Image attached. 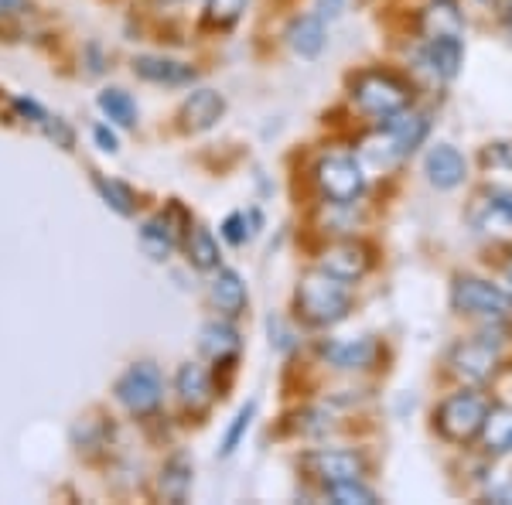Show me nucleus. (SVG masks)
Listing matches in <instances>:
<instances>
[{
	"label": "nucleus",
	"mask_w": 512,
	"mask_h": 505,
	"mask_svg": "<svg viewBox=\"0 0 512 505\" xmlns=\"http://www.w3.org/2000/svg\"><path fill=\"white\" fill-rule=\"evenodd\" d=\"M253 413H256V403H246V407L236 413L233 424H229V430H226V437H222L219 454H233V451H236L239 441H243L246 430H250V424H253Z\"/></svg>",
	"instance_id": "c756f323"
},
{
	"label": "nucleus",
	"mask_w": 512,
	"mask_h": 505,
	"mask_svg": "<svg viewBox=\"0 0 512 505\" xmlns=\"http://www.w3.org/2000/svg\"><path fill=\"white\" fill-rule=\"evenodd\" d=\"M18 7H24V0H0V14H11Z\"/></svg>",
	"instance_id": "72a5a7b5"
},
{
	"label": "nucleus",
	"mask_w": 512,
	"mask_h": 505,
	"mask_svg": "<svg viewBox=\"0 0 512 505\" xmlns=\"http://www.w3.org/2000/svg\"><path fill=\"white\" fill-rule=\"evenodd\" d=\"M482 444L489 454H506L512 451V407H495L489 410L482 424Z\"/></svg>",
	"instance_id": "b1692460"
},
{
	"label": "nucleus",
	"mask_w": 512,
	"mask_h": 505,
	"mask_svg": "<svg viewBox=\"0 0 512 505\" xmlns=\"http://www.w3.org/2000/svg\"><path fill=\"white\" fill-rule=\"evenodd\" d=\"M328 499L335 505H376L379 495L369 485H362V478H349V482L328 485Z\"/></svg>",
	"instance_id": "bb28decb"
},
{
	"label": "nucleus",
	"mask_w": 512,
	"mask_h": 505,
	"mask_svg": "<svg viewBox=\"0 0 512 505\" xmlns=\"http://www.w3.org/2000/svg\"><path fill=\"white\" fill-rule=\"evenodd\" d=\"M93 185H96V192L103 195V202L110 205L113 212L134 215V192H130V188L123 185V181H113V178L96 175V178H93Z\"/></svg>",
	"instance_id": "cd10ccee"
},
{
	"label": "nucleus",
	"mask_w": 512,
	"mask_h": 505,
	"mask_svg": "<svg viewBox=\"0 0 512 505\" xmlns=\"http://www.w3.org/2000/svg\"><path fill=\"white\" fill-rule=\"evenodd\" d=\"M175 389H178V400L185 403L188 410H205L212 403V379L205 366L198 362H185L175 376Z\"/></svg>",
	"instance_id": "2eb2a0df"
},
{
	"label": "nucleus",
	"mask_w": 512,
	"mask_h": 505,
	"mask_svg": "<svg viewBox=\"0 0 512 505\" xmlns=\"http://www.w3.org/2000/svg\"><path fill=\"white\" fill-rule=\"evenodd\" d=\"M297 314H301L308 325L315 328H328L338 325V321L349 314L352 308V294H349V280L335 277L328 270H308L297 284Z\"/></svg>",
	"instance_id": "f257e3e1"
},
{
	"label": "nucleus",
	"mask_w": 512,
	"mask_h": 505,
	"mask_svg": "<svg viewBox=\"0 0 512 505\" xmlns=\"http://www.w3.org/2000/svg\"><path fill=\"white\" fill-rule=\"evenodd\" d=\"M321 355L332 362L335 369H366L376 359L373 338H345V342H325Z\"/></svg>",
	"instance_id": "dca6fc26"
},
{
	"label": "nucleus",
	"mask_w": 512,
	"mask_h": 505,
	"mask_svg": "<svg viewBox=\"0 0 512 505\" xmlns=\"http://www.w3.org/2000/svg\"><path fill=\"white\" fill-rule=\"evenodd\" d=\"M212 301L226 318H239L246 311V284L236 270H219L212 277Z\"/></svg>",
	"instance_id": "a211bd4d"
},
{
	"label": "nucleus",
	"mask_w": 512,
	"mask_h": 505,
	"mask_svg": "<svg viewBox=\"0 0 512 505\" xmlns=\"http://www.w3.org/2000/svg\"><path fill=\"white\" fill-rule=\"evenodd\" d=\"M140 250H144L151 260L164 263L171 253H175V229L164 215H154L140 226Z\"/></svg>",
	"instance_id": "412c9836"
},
{
	"label": "nucleus",
	"mask_w": 512,
	"mask_h": 505,
	"mask_svg": "<svg viewBox=\"0 0 512 505\" xmlns=\"http://www.w3.org/2000/svg\"><path fill=\"white\" fill-rule=\"evenodd\" d=\"M243 11H246V0H209V4H205V18L212 24H219V28L236 24L243 18Z\"/></svg>",
	"instance_id": "c85d7f7f"
},
{
	"label": "nucleus",
	"mask_w": 512,
	"mask_h": 505,
	"mask_svg": "<svg viewBox=\"0 0 512 505\" xmlns=\"http://www.w3.org/2000/svg\"><path fill=\"white\" fill-rule=\"evenodd\" d=\"M185 250H188L192 267H198V270H216L219 267V243L205 226H195L192 233H188Z\"/></svg>",
	"instance_id": "393cba45"
},
{
	"label": "nucleus",
	"mask_w": 512,
	"mask_h": 505,
	"mask_svg": "<svg viewBox=\"0 0 512 505\" xmlns=\"http://www.w3.org/2000/svg\"><path fill=\"white\" fill-rule=\"evenodd\" d=\"M502 18L509 24V35H512V0H502Z\"/></svg>",
	"instance_id": "f704fd0d"
},
{
	"label": "nucleus",
	"mask_w": 512,
	"mask_h": 505,
	"mask_svg": "<svg viewBox=\"0 0 512 505\" xmlns=\"http://www.w3.org/2000/svg\"><path fill=\"white\" fill-rule=\"evenodd\" d=\"M198 345H202V352L209 355V359L229 362L239 352V335L233 325H226V321H209V325L202 328Z\"/></svg>",
	"instance_id": "4be33fe9"
},
{
	"label": "nucleus",
	"mask_w": 512,
	"mask_h": 505,
	"mask_svg": "<svg viewBox=\"0 0 512 505\" xmlns=\"http://www.w3.org/2000/svg\"><path fill=\"white\" fill-rule=\"evenodd\" d=\"M495 502H512V488H499V492H492Z\"/></svg>",
	"instance_id": "c9c22d12"
},
{
	"label": "nucleus",
	"mask_w": 512,
	"mask_h": 505,
	"mask_svg": "<svg viewBox=\"0 0 512 505\" xmlns=\"http://www.w3.org/2000/svg\"><path fill=\"white\" fill-rule=\"evenodd\" d=\"M345 7V0H318V14L321 18H338Z\"/></svg>",
	"instance_id": "473e14b6"
},
{
	"label": "nucleus",
	"mask_w": 512,
	"mask_h": 505,
	"mask_svg": "<svg viewBox=\"0 0 512 505\" xmlns=\"http://www.w3.org/2000/svg\"><path fill=\"white\" fill-rule=\"evenodd\" d=\"M492 403L485 400L478 389H461V393L448 396V400L437 407V430L441 437H448L454 444H468L482 434V424L489 417Z\"/></svg>",
	"instance_id": "f03ea898"
},
{
	"label": "nucleus",
	"mask_w": 512,
	"mask_h": 505,
	"mask_svg": "<svg viewBox=\"0 0 512 505\" xmlns=\"http://www.w3.org/2000/svg\"><path fill=\"white\" fill-rule=\"evenodd\" d=\"M427 69L434 72L437 79H454L465 62V45H461V35H441V38H427L424 52H420Z\"/></svg>",
	"instance_id": "f8f14e48"
},
{
	"label": "nucleus",
	"mask_w": 512,
	"mask_h": 505,
	"mask_svg": "<svg viewBox=\"0 0 512 505\" xmlns=\"http://www.w3.org/2000/svg\"><path fill=\"white\" fill-rule=\"evenodd\" d=\"M424 171H427V181H431L434 188H441V192H451V188H458L461 181L468 178L465 157H461L458 147H451V144L431 147V151H427V161H424Z\"/></svg>",
	"instance_id": "9d476101"
},
{
	"label": "nucleus",
	"mask_w": 512,
	"mask_h": 505,
	"mask_svg": "<svg viewBox=\"0 0 512 505\" xmlns=\"http://www.w3.org/2000/svg\"><path fill=\"white\" fill-rule=\"evenodd\" d=\"M454 311L478 314V318H506L512 311V294L482 277H458L451 291Z\"/></svg>",
	"instance_id": "39448f33"
},
{
	"label": "nucleus",
	"mask_w": 512,
	"mask_h": 505,
	"mask_svg": "<svg viewBox=\"0 0 512 505\" xmlns=\"http://www.w3.org/2000/svg\"><path fill=\"white\" fill-rule=\"evenodd\" d=\"M321 270L335 273V277L349 280V284H352V280H362V277H366V270H369V253H366V246L352 243V239L328 246L325 256H321Z\"/></svg>",
	"instance_id": "ddd939ff"
},
{
	"label": "nucleus",
	"mask_w": 512,
	"mask_h": 505,
	"mask_svg": "<svg viewBox=\"0 0 512 505\" xmlns=\"http://www.w3.org/2000/svg\"><path fill=\"white\" fill-rule=\"evenodd\" d=\"M226 113V99H222L216 89H195L192 96L181 103V127L188 134H202V130H212Z\"/></svg>",
	"instance_id": "9b49d317"
},
{
	"label": "nucleus",
	"mask_w": 512,
	"mask_h": 505,
	"mask_svg": "<svg viewBox=\"0 0 512 505\" xmlns=\"http://www.w3.org/2000/svg\"><path fill=\"white\" fill-rule=\"evenodd\" d=\"M379 130H383L390 151L396 157H403V154L414 151V147L424 144L427 130H431V120H427L424 113H417V110H400V113H393V117H386Z\"/></svg>",
	"instance_id": "1a4fd4ad"
},
{
	"label": "nucleus",
	"mask_w": 512,
	"mask_h": 505,
	"mask_svg": "<svg viewBox=\"0 0 512 505\" xmlns=\"http://www.w3.org/2000/svg\"><path fill=\"white\" fill-rule=\"evenodd\" d=\"M99 110L113 123H120V127H134L137 123V106L123 89H103V93H99Z\"/></svg>",
	"instance_id": "a878e982"
},
{
	"label": "nucleus",
	"mask_w": 512,
	"mask_h": 505,
	"mask_svg": "<svg viewBox=\"0 0 512 505\" xmlns=\"http://www.w3.org/2000/svg\"><path fill=\"white\" fill-rule=\"evenodd\" d=\"M499 369V352L489 342H461L451 352V372L465 383H485Z\"/></svg>",
	"instance_id": "6e6552de"
},
{
	"label": "nucleus",
	"mask_w": 512,
	"mask_h": 505,
	"mask_svg": "<svg viewBox=\"0 0 512 505\" xmlns=\"http://www.w3.org/2000/svg\"><path fill=\"white\" fill-rule=\"evenodd\" d=\"M113 393H117V400L134 413V417H151V413L161 407V396H164L161 369L154 366V362H134V366L117 379Z\"/></svg>",
	"instance_id": "20e7f679"
},
{
	"label": "nucleus",
	"mask_w": 512,
	"mask_h": 505,
	"mask_svg": "<svg viewBox=\"0 0 512 505\" xmlns=\"http://www.w3.org/2000/svg\"><path fill=\"white\" fill-rule=\"evenodd\" d=\"M222 236L229 239L233 246L246 243V236H250V229H246V215L243 212H233L226 222H222Z\"/></svg>",
	"instance_id": "7c9ffc66"
},
{
	"label": "nucleus",
	"mask_w": 512,
	"mask_h": 505,
	"mask_svg": "<svg viewBox=\"0 0 512 505\" xmlns=\"http://www.w3.org/2000/svg\"><path fill=\"white\" fill-rule=\"evenodd\" d=\"M188 488H192V461L185 454H175L168 465L161 468L158 478V492L164 502H185L188 499Z\"/></svg>",
	"instance_id": "aec40b11"
},
{
	"label": "nucleus",
	"mask_w": 512,
	"mask_h": 505,
	"mask_svg": "<svg viewBox=\"0 0 512 505\" xmlns=\"http://www.w3.org/2000/svg\"><path fill=\"white\" fill-rule=\"evenodd\" d=\"M93 137H96V144L103 147V151H110V154L117 151V137H113V130H110V127H96V130H93Z\"/></svg>",
	"instance_id": "2f4dec72"
},
{
	"label": "nucleus",
	"mask_w": 512,
	"mask_h": 505,
	"mask_svg": "<svg viewBox=\"0 0 512 505\" xmlns=\"http://www.w3.org/2000/svg\"><path fill=\"white\" fill-rule=\"evenodd\" d=\"M318 188L325 198H332L335 205H349L362 195L366 188V178H362V168L355 164V157L349 154H325L315 168Z\"/></svg>",
	"instance_id": "423d86ee"
},
{
	"label": "nucleus",
	"mask_w": 512,
	"mask_h": 505,
	"mask_svg": "<svg viewBox=\"0 0 512 505\" xmlns=\"http://www.w3.org/2000/svg\"><path fill=\"white\" fill-rule=\"evenodd\" d=\"M304 468L325 488L335 482H349V478H362V471H366V465H362V458L355 451H328V447L311 451L304 458Z\"/></svg>",
	"instance_id": "0eeeda50"
},
{
	"label": "nucleus",
	"mask_w": 512,
	"mask_h": 505,
	"mask_svg": "<svg viewBox=\"0 0 512 505\" xmlns=\"http://www.w3.org/2000/svg\"><path fill=\"white\" fill-rule=\"evenodd\" d=\"M134 72L147 82H158V86H188L195 82V69L175 59H154V55H140L134 59Z\"/></svg>",
	"instance_id": "f3484780"
},
{
	"label": "nucleus",
	"mask_w": 512,
	"mask_h": 505,
	"mask_svg": "<svg viewBox=\"0 0 512 505\" xmlns=\"http://www.w3.org/2000/svg\"><path fill=\"white\" fill-rule=\"evenodd\" d=\"M427 38H441V35H461L465 21H461V11L454 0H437L424 11V21H420Z\"/></svg>",
	"instance_id": "5701e85b"
},
{
	"label": "nucleus",
	"mask_w": 512,
	"mask_h": 505,
	"mask_svg": "<svg viewBox=\"0 0 512 505\" xmlns=\"http://www.w3.org/2000/svg\"><path fill=\"white\" fill-rule=\"evenodd\" d=\"M352 99L362 113H369V117H376V120H386V117H393V113L407 110L410 89L396 76H390V72H362L352 86Z\"/></svg>",
	"instance_id": "7ed1b4c3"
},
{
	"label": "nucleus",
	"mask_w": 512,
	"mask_h": 505,
	"mask_svg": "<svg viewBox=\"0 0 512 505\" xmlns=\"http://www.w3.org/2000/svg\"><path fill=\"white\" fill-rule=\"evenodd\" d=\"M475 222L482 229H512V192L509 188H489L475 205Z\"/></svg>",
	"instance_id": "6ab92c4d"
},
{
	"label": "nucleus",
	"mask_w": 512,
	"mask_h": 505,
	"mask_svg": "<svg viewBox=\"0 0 512 505\" xmlns=\"http://www.w3.org/2000/svg\"><path fill=\"white\" fill-rule=\"evenodd\" d=\"M325 41H328V31H325V18H321V14L294 18L291 28H287V45H291L301 59H318Z\"/></svg>",
	"instance_id": "4468645a"
},
{
	"label": "nucleus",
	"mask_w": 512,
	"mask_h": 505,
	"mask_svg": "<svg viewBox=\"0 0 512 505\" xmlns=\"http://www.w3.org/2000/svg\"><path fill=\"white\" fill-rule=\"evenodd\" d=\"M506 280H509V287H512V263H509V270H506Z\"/></svg>",
	"instance_id": "e433bc0d"
}]
</instances>
